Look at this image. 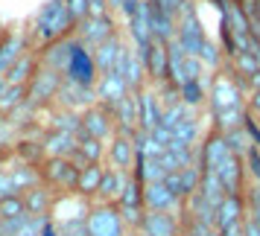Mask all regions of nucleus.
Here are the masks:
<instances>
[{
    "instance_id": "15",
    "label": "nucleus",
    "mask_w": 260,
    "mask_h": 236,
    "mask_svg": "<svg viewBox=\"0 0 260 236\" xmlns=\"http://www.w3.org/2000/svg\"><path fill=\"white\" fill-rule=\"evenodd\" d=\"M114 114L103 105H91L82 114V131L79 134H88V137H96V140H106L108 134L114 131Z\"/></svg>"
},
{
    "instance_id": "48",
    "label": "nucleus",
    "mask_w": 260,
    "mask_h": 236,
    "mask_svg": "<svg viewBox=\"0 0 260 236\" xmlns=\"http://www.w3.org/2000/svg\"><path fill=\"white\" fill-rule=\"evenodd\" d=\"M3 91H6V79H0V96H3Z\"/></svg>"
},
{
    "instance_id": "33",
    "label": "nucleus",
    "mask_w": 260,
    "mask_h": 236,
    "mask_svg": "<svg viewBox=\"0 0 260 236\" xmlns=\"http://www.w3.org/2000/svg\"><path fill=\"white\" fill-rule=\"evenodd\" d=\"M36 70H38V61L32 59V56H21V59L9 67V73H6L3 79H6V85H26L36 76Z\"/></svg>"
},
{
    "instance_id": "18",
    "label": "nucleus",
    "mask_w": 260,
    "mask_h": 236,
    "mask_svg": "<svg viewBox=\"0 0 260 236\" xmlns=\"http://www.w3.org/2000/svg\"><path fill=\"white\" fill-rule=\"evenodd\" d=\"M141 230L146 236H181V224H178V219L170 210H164V213L146 210Z\"/></svg>"
},
{
    "instance_id": "47",
    "label": "nucleus",
    "mask_w": 260,
    "mask_h": 236,
    "mask_svg": "<svg viewBox=\"0 0 260 236\" xmlns=\"http://www.w3.org/2000/svg\"><path fill=\"white\" fill-rule=\"evenodd\" d=\"M248 114H260V91L251 94V105H248Z\"/></svg>"
},
{
    "instance_id": "13",
    "label": "nucleus",
    "mask_w": 260,
    "mask_h": 236,
    "mask_svg": "<svg viewBox=\"0 0 260 236\" xmlns=\"http://www.w3.org/2000/svg\"><path fill=\"white\" fill-rule=\"evenodd\" d=\"M138 56L143 59V67H146V73L152 76L155 82H164L167 76H170V50H167L164 41L152 38V44L143 53H138Z\"/></svg>"
},
{
    "instance_id": "20",
    "label": "nucleus",
    "mask_w": 260,
    "mask_h": 236,
    "mask_svg": "<svg viewBox=\"0 0 260 236\" xmlns=\"http://www.w3.org/2000/svg\"><path fill=\"white\" fill-rule=\"evenodd\" d=\"M129 184V172H120V169H106L100 192H96V204H117V199L123 195V189Z\"/></svg>"
},
{
    "instance_id": "22",
    "label": "nucleus",
    "mask_w": 260,
    "mask_h": 236,
    "mask_svg": "<svg viewBox=\"0 0 260 236\" xmlns=\"http://www.w3.org/2000/svg\"><path fill=\"white\" fill-rule=\"evenodd\" d=\"M56 99H61L68 105V111H73V108H91L96 102V94H94V88H82V85H73L64 79Z\"/></svg>"
},
{
    "instance_id": "3",
    "label": "nucleus",
    "mask_w": 260,
    "mask_h": 236,
    "mask_svg": "<svg viewBox=\"0 0 260 236\" xmlns=\"http://www.w3.org/2000/svg\"><path fill=\"white\" fill-rule=\"evenodd\" d=\"M64 79L73 85H82V88H94L96 79H100L94 53L85 47L79 38H76V44L71 50V59H68V67H64Z\"/></svg>"
},
{
    "instance_id": "4",
    "label": "nucleus",
    "mask_w": 260,
    "mask_h": 236,
    "mask_svg": "<svg viewBox=\"0 0 260 236\" xmlns=\"http://www.w3.org/2000/svg\"><path fill=\"white\" fill-rule=\"evenodd\" d=\"M126 222L117 204H91L88 210V236H126Z\"/></svg>"
},
{
    "instance_id": "40",
    "label": "nucleus",
    "mask_w": 260,
    "mask_h": 236,
    "mask_svg": "<svg viewBox=\"0 0 260 236\" xmlns=\"http://www.w3.org/2000/svg\"><path fill=\"white\" fill-rule=\"evenodd\" d=\"M53 131H71V134H79V131H82V117H79V114H73V111H68V114L56 117Z\"/></svg>"
},
{
    "instance_id": "41",
    "label": "nucleus",
    "mask_w": 260,
    "mask_h": 236,
    "mask_svg": "<svg viewBox=\"0 0 260 236\" xmlns=\"http://www.w3.org/2000/svg\"><path fill=\"white\" fill-rule=\"evenodd\" d=\"M234 61H237V67H240V73H237V76H248V79H251L254 73H260L257 70V61H254V56H251V53H240Z\"/></svg>"
},
{
    "instance_id": "24",
    "label": "nucleus",
    "mask_w": 260,
    "mask_h": 236,
    "mask_svg": "<svg viewBox=\"0 0 260 236\" xmlns=\"http://www.w3.org/2000/svg\"><path fill=\"white\" fill-rule=\"evenodd\" d=\"M41 146H44L47 158H73L76 149H79V137L71 134V131H53V134H47V140Z\"/></svg>"
},
{
    "instance_id": "34",
    "label": "nucleus",
    "mask_w": 260,
    "mask_h": 236,
    "mask_svg": "<svg viewBox=\"0 0 260 236\" xmlns=\"http://www.w3.org/2000/svg\"><path fill=\"white\" fill-rule=\"evenodd\" d=\"M143 73H146V67H143V59L141 56H135V53H126V67H123V79H126V85H129L132 94H138L143 85Z\"/></svg>"
},
{
    "instance_id": "37",
    "label": "nucleus",
    "mask_w": 260,
    "mask_h": 236,
    "mask_svg": "<svg viewBox=\"0 0 260 236\" xmlns=\"http://www.w3.org/2000/svg\"><path fill=\"white\" fill-rule=\"evenodd\" d=\"M178 96H181V102L187 108H196L202 105V99H205V82H187V85H181L178 88Z\"/></svg>"
},
{
    "instance_id": "45",
    "label": "nucleus",
    "mask_w": 260,
    "mask_h": 236,
    "mask_svg": "<svg viewBox=\"0 0 260 236\" xmlns=\"http://www.w3.org/2000/svg\"><path fill=\"white\" fill-rule=\"evenodd\" d=\"M68 9H71V15L76 18V21H85V18L91 15V9H88V0H68Z\"/></svg>"
},
{
    "instance_id": "12",
    "label": "nucleus",
    "mask_w": 260,
    "mask_h": 236,
    "mask_svg": "<svg viewBox=\"0 0 260 236\" xmlns=\"http://www.w3.org/2000/svg\"><path fill=\"white\" fill-rule=\"evenodd\" d=\"M146 12H149V29H152V38L158 41H176L178 35V26H176V15H170L164 6H158L155 0H146Z\"/></svg>"
},
{
    "instance_id": "1",
    "label": "nucleus",
    "mask_w": 260,
    "mask_h": 236,
    "mask_svg": "<svg viewBox=\"0 0 260 236\" xmlns=\"http://www.w3.org/2000/svg\"><path fill=\"white\" fill-rule=\"evenodd\" d=\"M211 117H213V131H234L243 129V120H246L248 108L243 105V96H240V85L234 76H225L219 73L211 85Z\"/></svg>"
},
{
    "instance_id": "23",
    "label": "nucleus",
    "mask_w": 260,
    "mask_h": 236,
    "mask_svg": "<svg viewBox=\"0 0 260 236\" xmlns=\"http://www.w3.org/2000/svg\"><path fill=\"white\" fill-rule=\"evenodd\" d=\"M24 207L32 219H44L53 213V192H50L44 184H36L24 192Z\"/></svg>"
},
{
    "instance_id": "30",
    "label": "nucleus",
    "mask_w": 260,
    "mask_h": 236,
    "mask_svg": "<svg viewBox=\"0 0 260 236\" xmlns=\"http://www.w3.org/2000/svg\"><path fill=\"white\" fill-rule=\"evenodd\" d=\"M120 53H123V47H120L117 35L108 38L106 44H100V47H96L94 61H96V70H100V76H103V73H111V70H114V64H117V59H120Z\"/></svg>"
},
{
    "instance_id": "21",
    "label": "nucleus",
    "mask_w": 260,
    "mask_h": 236,
    "mask_svg": "<svg viewBox=\"0 0 260 236\" xmlns=\"http://www.w3.org/2000/svg\"><path fill=\"white\" fill-rule=\"evenodd\" d=\"M178 204V199L167 189L164 181H152V184H143V207L146 210H155V213H164V210H173Z\"/></svg>"
},
{
    "instance_id": "31",
    "label": "nucleus",
    "mask_w": 260,
    "mask_h": 236,
    "mask_svg": "<svg viewBox=\"0 0 260 236\" xmlns=\"http://www.w3.org/2000/svg\"><path fill=\"white\" fill-rule=\"evenodd\" d=\"M129 21H132V35H135V41H138V53H143V50L152 44V29H149V12H146V3L132 15Z\"/></svg>"
},
{
    "instance_id": "35",
    "label": "nucleus",
    "mask_w": 260,
    "mask_h": 236,
    "mask_svg": "<svg viewBox=\"0 0 260 236\" xmlns=\"http://www.w3.org/2000/svg\"><path fill=\"white\" fill-rule=\"evenodd\" d=\"M196 137H199V120L190 117V120H184V123L173 131V143H170V146H193ZM170 146H167V149H170Z\"/></svg>"
},
{
    "instance_id": "10",
    "label": "nucleus",
    "mask_w": 260,
    "mask_h": 236,
    "mask_svg": "<svg viewBox=\"0 0 260 236\" xmlns=\"http://www.w3.org/2000/svg\"><path fill=\"white\" fill-rule=\"evenodd\" d=\"M108 38H114V26H111L108 15H88L85 21H79V41L88 50H96Z\"/></svg>"
},
{
    "instance_id": "19",
    "label": "nucleus",
    "mask_w": 260,
    "mask_h": 236,
    "mask_svg": "<svg viewBox=\"0 0 260 236\" xmlns=\"http://www.w3.org/2000/svg\"><path fill=\"white\" fill-rule=\"evenodd\" d=\"M108 158H111L114 169L129 172L132 175V169H135V158H138V152H135V140L126 137V134H114V140L108 143Z\"/></svg>"
},
{
    "instance_id": "36",
    "label": "nucleus",
    "mask_w": 260,
    "mask_h": 236,
    "mask_svg": "<svg viewBox=\"0 0 260 236\" xmlns=\"http://www.w3.org/2000/svg\"><path fill=\"white\" fill-rule=\"evenodd\" d=\"M29 216L24 207V195H6L0 199V222H12V219H24Z\"/></svg>"
},
{
    "instance_id": "29",
    "label": "nucleus",
    "mask_w": 260,
    "mask_h": 236,
    "mask_svg": "<svg viewBox=\"0 0 260 236\" xmlns=\"http://www.w3.org/2000/svg\"><path fill=\"white\" fill-rule=\"evenodd\" d=\"M21 56H24V35H3L0 38V79L9 73V67Z\"/></svg>"
},
{
    "instance_id": "16",
    "label": "nucleus",
    "mask_w": 260,
    "mask_h": 236,
    "mask_svg": "<svg viewBox=\"0 0 260 236\" xmlns=\"http://www.w3.org/2000/svg\"><path fill=\"white\" fill-rule=\"evenodd\" d=\"M114 120H117V134H126V137H135L141 131V102H138V94H129L117 108H114Z\"/></svg>"
},
{
    "instance_id": "38",
    "label": "nucleus",
    "mask_w": 260,
    "mask_h": 236,
    "mask_svg": "<svg viewBox=\"0 0 260 236\" xmlns=\"http://www.w3.org/2000/svg\"><path fill=\"white\" fill-rule=\"evenodd\" d=\"M24 99H26V85H6V91L0 96V111H12Z\"/></svg>"
},
{
    "instance_id": "42",
    "label": "nucleus",
    "mask_w": 260,
    "mask_h": 236,
    "mask_svg": "<svg viewBox=\"0 0 260 236\" xmlns=\"http://www.w3.org/2000/svg\"><path fill=\"white\" fill-rule=\"evenodd\" d=\"M246 164H248V172L254 175V181L260 184V149L251 143L248 146V152H246Z\"/></svg>"
},
{
    "instance_id": "2",
    "label": "nucleus",
    "mask_w": 260,
    "mask_h": 236,
    "mask_svg": "<svg viewBox=\"0 0 260 236\" xmlns=\"http://www.w3.org/2000/svg\"><path fill=\"white\" fill-rule=\"evenodd\" d=\"M76 26V18L68 9V0H47V6L36 18V38L44 44H53Z\"/></svg>"
},
{
    "instance_id": "43",
    "label": "nucleus",
    "mask_w": 260,
    "mask_h": 236,
    "mask_svg": "<svg viewBox=\"0 0 260 236\" xmlns=\"http://www.w3.org/2000/svg\"><path fill=\"white\" fill-rule=\"evenodd\" d=\"M149 134H152V140L158 143L161 149H167V146L173 143V129H167V126H155V129L149 131Z\"/></svg>"
},
{
    "instance_id": "14",
    "label": "nucleus",
    "mask_w": 260,
    "mask_h": 236,
    "mask_svg": "<svg viewBox=\"0 0 260 236\" xmlns=\"http://www.w3.org/2000/svg\"><path fill=\"white\" fill-rule=\"evenodd\" d=\"M199 181H202V172L196 166H184V169H178V172H167L164 175L167 189H170L178 201H187L190 195L199 189Z\"/></svg>"
},
{
    "instance_id": "44",
    "label": "nucleus",
    "mask_w": 260,
    "mask_h": 236,
    "mask_svg": "<svg viewBox=\"0 0 260 236\" xmlns=\"http://www.w3.org/2000/svg\"><path fill=\"white\" fill-rule=\"evenodd\" d=\"M199 59H202V64H211V67H216V64H219V50L213 47L211 41H205V47H202Z\"/></svg>"
},
{
    "instance_id": "25",
    "label": "nucleus",
    "mask_w": 260,
    "mask_h": 236,
    "mask_svg": "<svg viewBox=\"0 0 260 236\" xmlns=\"http://www.w3.org/2000/svg\"><path fill=\"white\" fill-rule=\"evenodd\" d=\"M73 44H76V38H59V41L47 44L44 56H41V67H50V70L64 73V67H68V59H71Z\"/></svg>"
},
{
    "instance_id": "9",
    "label": "nucleus",
    "mask_w": 260,
    "mask_h": 236,
    "mask_svg": "<svg viewBox=\"0 0 260 236\" xmlns=\"http://www.w3.org/2000/svg\"><path fill=\"white\" fill-rule=\"evenodd\" d=\"M94 94H96V99H100V105L108 108V111L114 114V108H117L132 91H129V85H126V79H123V73L111 70V73H103V76L96 79Z\"/></svg>"
},
{
    "instance_id": "8",
    "label": "nucleus",
    "mask_w": 260,
    "mask_h": 236,
    "mask_svg": "<svg viewBox=\"0 0 260 236\" xmlns=\"http://www.w3.org/2000/svg\"><path fill=\"white\" fill-rule=\"evenodd\" d=\"M61 82H64V76H61L59 70L38 67L36 76L26 85V102H29V105H41V102H47V99H56Z\"/></svg>"
},
{
    "instance_id": "28",
    "label": "nucleus",
    "mask_w": 260,
    "mask_h": 236,
    "mask_svg": "<svg viewBox=\"0 0 260 236\" xmlns=\"http://www.w3.org/2000/svg\"><path fill=\"white\" fill-rule=\"evenodd\" d=\"M138 102H141V131H152L161 126V99L149 91H138Z\"/></svg>"
},
{
    "instance_id": "39",
    "label": "nucleus",
    "mask_w": 260,
    "mask_h": 236,
    "mask_svg": "<svg viewBox=\"0 0 260 236\" xmlns=\"http://www.w3.org/2000/svg\"><path fill=\"white\" fill-rule=\"evenodd\" d=\"M56 224L61 236H88V219H59Z\"/></svg>"
},
{
    "instance_id": "46",
    "label": "nucleus",
    "mask_w": 260,
    "mask_h": 236,
    "mask_svg": "<svg viewBox=\"0 0 260 236\" xmlns=\"http://www.w3.org/2000/svg\"><path fill=\"white\" fill-rule=\"evenodd\" d=\"M44 219H47V216H44ZM44 219H32V216H29V222H26L24 227H21V233H18V236H41Z\"/></svg>"
},
{
    "instance_id": "32",
    "label": "nucleus",
    "mask_w": 260,
    "mask_h": 236,
    "mask_svg": "<svg viewBox=\"0 0 260 236\" xmlns=\"http://www.w3.org/2000/svg\"><path fill=\"white\" fill-rule=\"evenodd\" d=\"M103 154H106V149H103V140H96V137H88V134H79V149H76V161H79V166H88V164H100L103 161Z\"/></svg>"
},
{
    "instance_id": "11",
    "label": "nucleus",
    "mask_w": 260,
    "mask_h": 236,
    "mask_svg": "<svg viewBox=\"0 0 260 236\" xmlns=\"http://www.w3.org/2000/svg\"><path fill=\"white\" fill-rule=\"evenodd\" d=\"M213 175L219 178V184H222L225 195H243V181H246V166L240 161V154L228 152L225 154V161L216 166V172Z\"/></svg>"
},
{
    "instance_id": "5",
    "label": "nucleus",
    "mask_w": 260,
    "mask_h": 236,
    "mask_svg": "<svg viewBox=\"0 0 260 236\" xmlns=\"http://www.w3.org/2000/svg\"><path fill=\"white\" fill-rule=\"evenodd\" d=\"M181 24H178V35L176 41L181 44V50L184 53H190V56H199L202 47H205V32H202V24H199V15H196V9H193V3L190 0H184V6H181Z\"/></svg>"
},
{
    "instance_id": "17",
    "label": "nucleus",
    "mask_w": 260,
    "mask_h": 236,
    "mask_svg": "<svg viewBox=\"0 0 260 236\" xmlns=\"http://www.w3.org/2000/svg\"><path fill=\"white\" fill-rule=\"evenodd\" d=\"M243 222H246V199L243 195H225L222 204L216 207V222H213V227L222 233L231 224H243Z\"/></svg>"
},
{
    "instance_id": "6",
    "label": "nucleus",
    "mask_w": 260,
    "mask_h": 236,
    "mask_svg": "<svg viewBox=\"0 0 260 236\" xmlns=\"http://www.w3.org/2000/svg\"><path fill=\"white\" fill-rule=\"evenodd\" d=\"M117 207H120V216H123L126 227L141 230L143 216H146V207H143V181H138L135 175H129V184H126V189H123V195L117 199Z\"/></svg>"
},
{
    "instance_id": "7",
    "label": "nucleus",
    "mask_w": 260,
    "mask_h": 236,
    "mask_svg": "<svg viewBox=\"0 0 260 236\" xmlns=\"http://www.w3.org/2000/svg\"><path fill=\"white\" fill-rule=\"evenodd\" d=\"M41 178L56 189H76L79 164L73 158H47L44 166H41Z\"/></svg>"
},
{
    "instance_id": "26",
    "label": "nucleus",
    "mask_w": 260,
    "mask_h": 236,
    "mask_svg": "<svg viewBox=\"0 0 260 236\" xmlns=\"http://www.w3.org/2000/svg\"><path fill=\"white\" fill-rule=\"evenodd\" d=\"M228 152H231V149H228V143H225V134L211 131L208 140H205V146H202V164H205V172H216V166L225 161Z\"/></svg>"
},
{
    "instance_id": "27",
    "label": "nucleus",
    "mask_w": 260,
    "mask_h": 236,
    "mask_svg": "<svg viewBox=\"0 0 260 236\" xmlns=\"http://www.w3.org/2000/svg\"><path fill=\"white\" fill-rule=\"evenodd\" d=\"M103 175H106V166L103 164H88V166H79V181H76V192L82 199H96L100 192V184H103Z\"/></svg>"
}]
</instances>
